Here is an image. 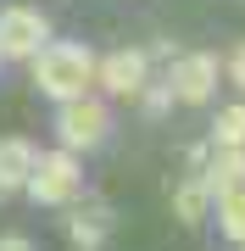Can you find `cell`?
Returning <instances> with one entry per match:
<instances>
[{"instance_id": "obj_16", "label": "cell", "mask_w": 245, "mask_h": 251, "mask_svg": "<svg viewBox=\"0 0 245 251\" xmlns=\"http://www.w3.org/2000/svg\"><path fill=\"white\" fill-rule=\"evenodd\" d=\"M0 62H6V56H0Z\"/></svg>"}, {"instance_id": "obj_8", "label": "cell", "mask_w": 245, "mask_h": 251, "mask_svg": "<svg viewBox=\"0 0 245 251\" xmlns=\"http://www.w3.org/2000/svg\"><path fill=\"white\" fill-rule=\"evenodd\" d=\"M200 179H206L212 196H223V190L245 184V145H218V151H206V162H200Z\"/></svg>"}, {"instance_id": "obj_10", "label": "cell", "mask_w": 245, "mask_h": 251, "mask_svg": "<svg viewBox=\"0 0 245 251\" xmlns=\"http://www.w3.org/2000/svg\"><path fill=\"white\" fill-rule=\"evenodd\" d=\"M212 212V190H206V179H184L178 190H173V218H178V224H200V218Z\"/></svg>"}, {"instance_id": "obj_3", "label": "cell", "mask_w": 245, "mask_h": 251, "mask_svg": "<svg viewBox=\"0 0 245 251\" xmlns=\"http://www.w3.org/2000/svg\"><path fill=\"white\" fill-rule=\"evenodd\" d=\"M111 134V106L106 100H95L89 90L73 95V100H56V140L67 145V151H95V145H106Z\"/></svg>"}, {"instance_id": "obj_11", "label": "cell", "mask_w": 245, "mask_h": 251, "mask_svg": "<svg viewBox=\"0 0 245 251\" xmlns=\"http://www.w3.org/2000/svg\"><path fill=\"white\" fill-rule=\"evenodd\" d=\"M212 201H218V229H223V240L245 246V184L223 190V196H212Z\"/></svg>"}, {"instance_id": "obj_6", "label": "cell", "mask_w": 245, "mask_h": 251, "mask_svg": "<svg viewBox=\"0 0 245 251\" xmlns=\"http://www.w3.org/2000/svg\"><path fill=\"white\" fill-rule=\"evenodd\" d=\"M95 84L117 100H139V90L151 84V56L145 50H111L106 62H95Z\"/></svg>"}, {"instance_id": "obj_9", "label": "cell", "mask_w": 245, "mask_h": 251, "mask_svg": "<svg viewBox=\"0 0 245 251\" xmlns=\"http://www.w3.org/2000/svg\"><path fill=\"white\" fill-rule=\"evenodd\" d=\"M28 168H34V145L17 134H0V196H17Z\"/></svg>"}, {"instance_id": "obj_15", "label": "cell", "mask_w": 245, "mask_h": 251, "mask_svg": "<svg viewBox=\"0 0 245 251\" xmlns=\"http://www.w3.org/2000/svg\"><path fill=\"white\" fill-rule=\"evenodd\" d=\"M0 251H28V240L22 234H0Z\"/></svg>"}, {"instance_id": "obj_2", "label": "cell", "mask_w": 245, "mask_h": 251, "mask_svg": "<svg viewBox=\"0 0 245 251\" xmlns=\"http://www.w3.org/2000/svg\"><path fill=\"white\" fill-rule=\"evenodd\" d=\"M22 190L34 196L39 206H67L84 196V168H78V151H34V168H28Z\"/></svg>"}, {"instance_id": "obj_14", "label": "cell", "mask_w": 245, "mask_h": 251, "mask_svg": "<svg viewBox=\"0 0 245 251\" xmlns=\"http://www.w3.org/2000/svg\"><path fill=\"white\" fill-rule=\"evenodd\" d=\"M228 78L245 90V45H234V62H228Z\"/></svg>"}, {"instance_id": "obj_12", "label": "cell", "mask_w": 245, "mask_h": 251, "mask_svg": "<svg viewBox=\"0 0 245 251\" xmlns=\"http://www.w3.org/2000/svg\"><path fill=\"white\" fill-rule=\"evenodd\" d=\"M212 140L218 145H245V100H234V106H223L212 117Z\"/></svg>"}, {"instance_id": "obj_1", "label": "cell", "mask_w": 245, "mask_h": 251, "mask_svg": "<svg viewBox=\"0 0 245 251\" xmlns=\"http://www.w3.org/2000/svg\"><path fill=\"white\" fill-rule=\"evenodd\" d=\"M28 67H34V90L50 95V100H73L84 90H95V50L78 45V39H45L34 56H28Z\"/></svg>"}, {"instance_id": "obj_7", "label": "cell", "mask_w": 245, "mask_h": 251, "mask_svg": "<svg viewBox=\"0 0 245 251\" xmlns=\"http://www.w3.org/2000/svg\"><path fill=\"white\" fill-rule=\"evenodd\" d=\"M84 201V196H78ZM111 224H117V218H111V206L106 201H84L73 218H67V240L73 246H84V251H95V246H106L111 240Z\"/></svg>"}, {"instance_id": "obj_4", "label": "cell", "mask_w": 245, "mask_h": 251, "mask_svg": "<svg viewBox=\"0 0 245 251\" xmlns=\"http://www.w3.org/2000/svg\"><path fill=\"white\" fill-rule=\"evenodd\" d=\"M218 78H223V67H218V56H206V50H190V56H178V62L167 67V90H173V100H184V106H206V100L218 95Z\"/></svg>"}, {"instance_id": "obj_5", "label": "cell", "mask_w": 245, "mask_h": 251, "mask_svg": "<svg viewBox=\"0 0 245 251\" xmlns=\"http://www.w3.org/2000/svg\"><path fill=\"white\" fill-rule=\"evenodd\" d=\"M50 39V17L34 6H6L0 11V56L6 62H28L39 45Z\"/></svg>"}, {"instance_id": "obj_13", "label": "cell", "mask_w": 245, "mask_h": 251, "mask_svg": "<svg viewBox=\"0 0 245 251\" xmlns=\"http://www.w3.org/2000/svg\"><path fill=\"white\" fill-rule=\"evenodd\" d=\"M139 95H145V112H167V100H173V90H167V84H145Z\"/></svg>"}]
</instances>
